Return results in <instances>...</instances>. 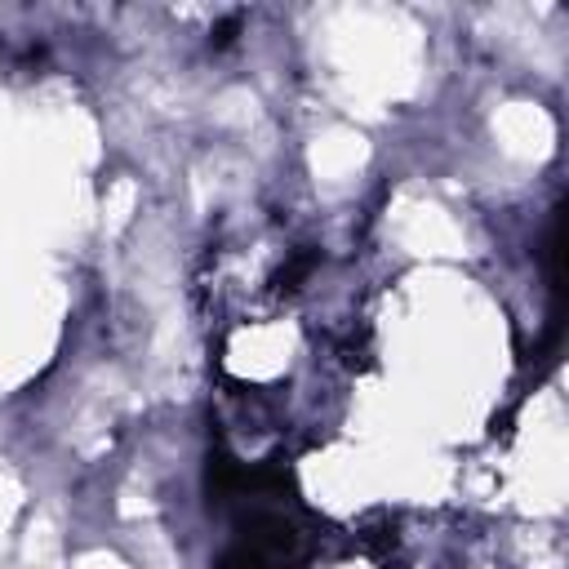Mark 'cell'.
<instances>
[{"mask_svg": "<svg viewBox=\"0 0 569 569\" xmlns=\"http://www.w3.org/2000/svg\"><path fill=\"white\" fill-rule=\"evenodd\" d=\"M218 569H289V565H284V556L258 551V547H249V542H236V547L218 560Z\"/></svg>", "mask_w": 569, "mask_h": 569, "instance_id": "obj_1", "label": "cell"}, {"mask_svg": "<svg viewBox=\"0 0 569 569\" xmlns=\"http://www.w3.org/2000/svg\"><path fill=\"white\" fill-rule=\"evenodd\" d=\"M236 31H240V18H227V22L213 31V44H218V49H227V44L236 40Z\"/></svg>", "mask_w": 569, "mask_h": 569, "instance_id": "obj_2", "label": "cell"}]
</instances>
